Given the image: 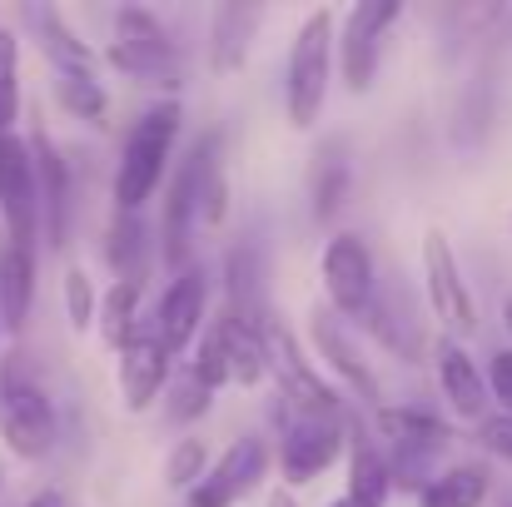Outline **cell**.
I'll use <instances>...</instances> for the list:
<instances>
[{"mask_svg": "<svg viewBox=\"0 0 512 507\" xmlns=\"http://www.w3.org/2000/svg\"><path fill=\"white\" fill-rule=\"evenodd\" d=\"M140 329H145V324H140V284H135V279H115L110 294L100 299V334L120 353Z\"/></svg>", "mask_w": 512, "mask_h": 507, "instance_id": "cell-25", "label": "cell"}, {"mask_svg": "<svg viewBox=\"0 0 512 507\" xmlns=\"http://www.w3.org/2000/svg\"><path fill=\"white\" fill-rule=\"evenodd\" d=\"M55 100L75 120H105V110H110V95L95 75H55Z\"/></svg>", "mask_w": 512, "mask_h": 507, "instance_id": "cell-27", "label": "cell"}, {"mask_svg": "<svg viewBox=\"0 0 512 507\" xmlns=\"http://www.w3.org/2000/svg\"><path fill=\"white\" fill-rule=\"evenodd\" d=\"M150 329L160 334V343H165L170 353H184L194 338L204 334V274H199V269L174 274V284L165 289V299H160Z\"/></svg>", "mask_w": 512, "mask_h": 507, "instance_id": "cell-14", "label": "cell"}, {"mask_svg": "<svg viewBox=\"0 0 512 507\" xmlns=\"http://www.w3.org/2000/svg\"><path fill=\"white\" fill-rule=\"evenodd\" d=\"M259 25H264V5H219L209 20V70L214 75L244 70Z\"/></svg>", "mask_w": 512, "mask_h": 507, "instance_id": "cell-18", "label": "cell"}, {"mask_svg": "<svg viewBox=\"0 0 512 507\" xmlns=\"http://www.w3.org/2000/svg\"><path fill=\"white\" fill-rule=\"evenodd\" d=\"M204 338L219 348V358H224V373H229V383H259L264 373H269V363H264V334L254 329V324H244V319H234V314H224V319H214Z\"/></svg>", "mask_w": 512, "mask_h": 507, "instance_id": "cell-21", "label": "cell"}, {"mask_svg": "<svg viewBox=\"0 0 512 507\" xmlns=\"http://www.w3.org/2000/svg\"><path fill=\"white\" fill-rule=\"evenodd\" d=\"M324 289H329V309L343 319H363L373 294H378V274H373V254L358 234H334L324 249Z\"/></svg>", "mask_w": 512, "mask_h": 507, "instance_id": "cell-12", "label": "cell"}, {"mask_svg": "<svg viewBox=\"0 0 512 507\" xmlns=\"http://www.w3.org/2000/svg\"><path fill=\"white\" fill-rule=\"evenodd\" d=\"M0 438L25 463H35L55 448V403L20 368H5V383H0Z\"/></svg>", "mask_w": 512, "mask_h": 507, "instance_id": "cell-5", "label": "cell"}, {"mask_svg": "<svg viewBox=\"0 0 512 507\" xmlns=\"http://www.w3.org/2000/svg\"><path fill=\"white\" fill-rule=\"evenodd\" d=\"M503 324H508V334H512V299L503 304Z\"/></svg>", "mask_w": 512, "mask_h": 507, "instance_id": "cell-38", "label": "cell"}, {"mask_svg": "<svg viewBox=\"0 0 512 507\" xmlns=\"http://www.w3.org/2000/svg\"><path fill=\"white\" fill-rule=\"evenodd\" d=\"M423 294H428L433 319H443L448 338L478 329V309H473L468 279H463L458 254H453V244H448L443 229H428L423 234Z\"/></svg>", "mask_w": 512, "mask_h": 507, "instance_id": "cell-6", "label": "cell"}, {"mask_svg": "<svg viewBox=\"0 0 512 507\" xmlns=\"http://www.w3.org/2000/svg\"><path fill=\"white\" fill-rule=\"evenodd\" d=\"M264 473H269V448H264V438H234V443L209 463V473L199 478V488L184 493V503L189 507H234L264 483Z\"/></svg>", "mask_w": 512, "mask_h": 507, "instance_id": "cell-11", "label": "cell"}, {"mask_svg": "<svg viewBox=\"0 0 512 507\" xmlns=\"http://www.w3.org/2000/svg\"><path fill=\"white\" fill-rule=\"evenodd\" d=\"M30 507H65L55 493H40V498H30Z\"/></svg>", "mask_w": 512, "mask_h": 507, "instance_id": "cell-35", "label": "cell"}, {"mask_svg": "<svg viewBox=\"0 0 512 507\" xmlns=\"http://www.w3.org/2000/svg\"><path fill=\"white\" fill-rule=\"evenodd\" d=\"M105 254H110V269H115L120 279H135V284H140L145 229H140L135 214H120V209H115V224H110V244H105Z\"/></svg>", "mask_w": 512, "mask_h": 507, "instance_id": "cell-26", "label": "cell"}, {"mask_svg": "<svg viewBox=\"0 0 512 507\" xmlns=\"http://www.w3.org/2000/svg\"><path fill=\"white\" fill-rule=\"evenodd\" d=\"M353 503L363 507H383L393 493V473H388V458H383V443L363 428H348V488H343Z\"/></svg>", "mask_w": 512, "mask_h": 507, "instance_id": "cell-23", "label": "cell"}, {"mask_svg": "<svg viewBox=\"0 0 512 507\" xmlns=\"http://www.w3.org/2000/svg\"><path fill=\"white\" fill-rule=\"evenodd\" d=\"M30 299H35V249L5 239L0 244V329L5 334H25Z\"/></svg>", "mask_w": 512, "mask_h": 507, "instance_id": "cell-22", "label": "cell"}, {"mask_svg": "<svg viewBox=\"0 0 512 507\" xmlns=\"http://www.w3.org/2000/svg\"><path fill=\"white\" fill-rule=\"evenodd\" d=\"M110 65L125 70L130 80L150 85V90H174L184 65H179V45L170 40L165 20L145 5H125L115 15V40H110Z\"/></svg>", "mask_w": 512, "mask_h": 507, "instance_id": "cell-3", "label": "cell"}, {"mask_svg": "<svg viewBox=\"0 0 512 507\" xmlns=\"http://www.w3.org/2000/svg\"><path fill=\"white\" fill-rule=\"evenodd\" d=\"M20 115V40L15 30H0V135H10Z\"/></svg>", "mask_w": 512, "mask_h": 507, "instance_id": "cell-28", "label": "cell"}, {"mask_svg": "<svg viewBox=\"0 0 512 507\" xmlns=\"http://www.w3.org/2000/svg\"><path fill=\"white\" fill-rule=\"evenodd\" d=\"M204 473H209L204 438H179V448H174L170 463H165V478H170V488H179V493H194Z\"/></svg>", "mask_w": 512, "mask_h": 507, "instance_id": "cell-30", "label": "cell"}, {"mask_svg": "<svg viewBox=\"0 0 512 507\" xmlns=\"http://www.w3.org/2000/svg\"><path fill=\"white\" fill-rule=\"evenodd\" d=\"M209 403H214V388H204L194 373H184V378L170 388V418L174 423H194V418H204Z\"/></svg>", "mask_w": 512, "mask_h": 507, "instance_id": "cell-32", "label": "cell"}, {"mask_svg": "<svg viewBox=\"0 0 512 507\" xmlns=\"http://www.w3.org/2000/svg\"><path fill=\"white\" fill-rule=\"evenodd\" d=\"M314 343H319V353L329 358V368L339 373L343 383L363 398V403H378L383 398V388H378V373L368 368V358L358 353V343L353 334L343 329V314L334 309H314Z\"/></svg>", "mask_w": 512, "mask_h": 507, "instance_id": "cell-16", "label": "cell"}, {"mask_svg": "<svg viewBox=\"0 0 512 507\" xmlns=\"http://www.w3.org/2000/svg\"><path fill=\"white\" fill-rule=\"evenodd\" d=\"M363 324H368V334L378 338L388 353H398L403 363H418V358H423V324H418L413 304H408L398 289L373 294V304H368Z\"/></svg>", "mask_w": 512, "mask_h": 507, "instance_id": "cell-20", "label": "cell"}, {"mask_svg": "<svg viewBox=\"0 0 512 507\" xmlns=\"http://www.w3.org/2000/svg\"><path fill=\"white\" fill-rule=\"evenodd\" d=\"M398 0H363L353 10H343L339 20V60H343V80L353 95H363L378 75V50H383V30L398 20Z\"/></svg>", "mask_w": 512, "mask_h": 507, "instance_id": "cell-9", "label": "cell"}, {"mask_svg": "<svg viewBox=\"0 0 512 507\" xmlns=\"http://www.w3.org/2000/svg\"><path fill=\"white\" fill-rule=\"evenodd\" d=\"M65 314H70V324L85 334L90 324H95V314H100V299H95V284H90V274L85 269H70L65 274Z\"/></svg>", "mask_w": 512, "mask_h": 507, "instance_id": "cell-31", "label": "cell"}, {"mask_svg": "<svg viewBox=\"0 0 512 507\" xmlns=\"http://www.w3.org/2000/svg\"><path fill=\"white\" fill-rule=\"evenodd\" d=\"M20 20L35 30V45L45 50V60L55 65V75H95V55L90 45L65 25V15L55 5H25Z\"/></svg>", "mask_w": 512, "mask_h": 507, "instance_id": "cell-19", "label": "cell"}, {"mask_svg": "<svg viewBox=\"0 0 512 507\" xmlns=\"http://www.w3.org/2000/svg\"><path fill=\"white\" fill-rule=\"evenodd\" d=\"M0 383H5V373H0Z\"/></svg>", "mask_w": 512, "mask_h": 507, "instance_id": "cell-40", "label": "cell"}, {"mask_svg": "<svg viewBox=\"0 0 512 507\" xmlns=\"http://www.w3.org/2000/svg\"><path fill=\"white\" fill-rule=\"evenodd\" d=\"M170 363H174V353L160 343V334H155L150 324L120 348V398H125L130 413H145V408L165 393Z\"/></svg>", "mask_w": 512, "mask_h": 507, "instance_id": "cell-13", "label": "cell"}, {"mask_svg": "<svg viewBox=\"0 0 512 507\" xmlns=\"http://www.w3.org/2000/svg\"><path fill=\"white\" fill-rule=\"evenodd\" d=\"M329 507H363V503H353V498L343 493V498H334V503H329Z\"/></svg>", "mask_w": 512, "mask_h": 507, "instance_id": "cell-37", "label": "cell"}, {"mask_svg": "<svg viewBox=\"0 0 512 507\" xmlns=\"http://www.w3.org/2000/svg\"><path fill=\"white\" fill-rule=\"evenodd\" d=\"M343 189H348V160H343V150L319 155V169H314V214L319 219H329L339 209Z\"/></svg>", "mask_w": 512, "mask_h": 507, "instance_id": "cell-29", "label": "cell"}, {"mask_svg": "<svg viewBox=\"0 0 512 507\" xmlns=\"http://www.w3.org/2000/svg\"><path fill=\"white\" fill-rule=\"evenodd\" d=\"M264 363L279 378V393L299 408V413H339V393L324 383V373L304 358V348L284 324H264Z\"/></svg>", "mask_w": 512, "mask_h": 507, "instance_id": "cell-8", "label": "cell"}, {"mask_svg": "<svg viewBox=\"0 0 512 507\" xmlns=\"http://www.w3.org/2000/svg\"><path fill=\"white\" fill-rule=\"evenodd\" d=\"M269 507H299V503H294L289 493H274V498H269Z\"/></svg>", "mask_w": 512, "mask_h": 507, "instance_id": "cell-36", "label": "cell"}, {"mask_svg": "<svg viewBox=\"0 0 512 507\" xmlns=\"http://www.w3.org/2000/svg\"><path fill=\"white\" fill-rule=\"evenodd\" d=\"M334 30H339V15L324 5V10H309L294 35L289 70H284V105L299 130L319 125V115L329 105V75H334V45H339Z\"/></svg>", "mask_w": 512, "mask_h": 507, "instance_id": "cell-2", "label": "cell"}, {"mask_svg": "<svg viewBox=\"0 0 512 507\" xmlns=\"http://www.w3.org/2000/svg\"><path fill=\"white\" fill-rule=\"evenodd\" d=\"M488 388H493V398L512 413V348L493 353V363H488Z\"/></svg>", "mask_w": 512, "mask_h": 507, "instance_id": "cell-34", "label": "cell"}, {"mask_svg": "<svg viewBox=\"0 0 512 507\" xmlns=\"http://www.w3.org/2000/svg\"><path fill=\"white\" fill-rule=\"evenodd\" d=\"M493 493V478L483 463H458L433 473V483L418 493V507H483Z\"/></svg>", "mask_w": 512, "mask_h": 507, "instance_id": "cell-24", "label": "cell"}, {"mask_svg": "<svg viewBox=\"0 0 512 507\" xmlns=\"http://www.w3.org/2000/svg\"><path fill=\"white\" fill-rule=\"evenodd\" d=\"M30 155H35V174H40V229L50 249H65V229H70V174L60 150L35 130L30 135Z\"/></svg>", "mask_w": 512, "mask_h": 507, "instance_id": "cell-17", "label": "cell"}, {"mask_svg": "<svg viewBox=\"0 0 512 507\" xmlns=\"http://www.w3.org/2000/svg\"><path fill=\"white\" fill-rule=\"evenodd\" d=\"M478 443H483L488 453H498L503 463H512V413H488V418L478 423Z\"/></svg>", "mask_w": 512, "mask_h": 507, "instance_id": "cell-33", "label": "cell"}, {"mask_svg": "<svg viewBox=\"0 0 512 507\" xmlns=\"http://www.w3.org/2000/svg\"><path fill=\"white\" fill-rule=\"evenodd\" d=\"M0 219H5V239L10 244H30L40 234V174L30 140L20 135H0Z\"/></svg>", "mask_w": 512, "mask_h": 507, "instance_id": "cell-7", "label": "cell"}, {"mask_svg": "<svg viewBox=\"0 0 512 507\" xmlns=\"http://www.w3.org/2000/svg\"><path fill=\"white\" fill-rule=\"evenodd\" d=\"M378 433H383V458H388V473L393 483H408V488H428L433 483V458L448 448V423L423 413V408H378Z\"/></svg>", "mask_w": 512, "mask_h": 507, "instance_id": "cell-4", "label": "cell"}, {"mask_svg": "<svg viewBox=\"0 0 512 507\" xmlns=\"http://www.w3.org/2000/svg\"><path fill=\"white\" fill-rule=\"evenodd\" d=\"M493 507H512V498H498V503H493Z\"/></svg>", "mask_w": 512, "mask_h": 507, "instance_id": "cell-39", "label": "cell"}, {"mask_svg": "<svg viewBox=\"0 0 512 507\" xmlns=\"http://www.w3.org/2000/svg\"><path fill=\"white\" fill-rule=\"evenodd\" d=\"M174 140H179V100H155L135 120V130H130L125 150H120V165H115V209L120 214H135L160 189V179L170 169Z\"/></svg>", "mask_w": 512, "mask_h": 507, "instance_id": "cell-1", "label": "cell"}, {"mask_svg": "<svg viewBox=\"0 0 512 507\" xmlns=\"http://www.w3.org/2000/svg\"><path fill=\"white\" fill-rule=\"evenodd\" d=\"M433 358H438V383H443V398L453 403V413L483 423L488 418V403H493V388H488L483 368L473 363V353L458 338H443Z\"/></svg>", "mask_w": 512, "mask_h": 507, "instance_id": "cell-15", "label": "cell"}, {"mask_svg": "<svg viewBox=\"0 0 512 507\" xmlns=\"http://www.w3.org/2000/svg\"><path fill=\"white\" fill-rule=\"evenodd\" d=\"M508 224H512V214H508Z\"/></svg>", "mask_w": 512, "mask_h": 507, "instance_id": "cell-41", "label": "cell"}, {"mask_svg": "<svg viewBox=\"0 0 512 507\" xmlns=\"http://www.w3.org/2000/svg\"><path fill=\"white\" fill-rule=\"evenodd\" d=\"M343 443H348L343 413H294L279 443V468L289 483H314L343 453Z\"/></svg>", "mask_w": 512, "mask_h": 507, "instance_id": "cell-10", "label": "cell"}]
</instances>
